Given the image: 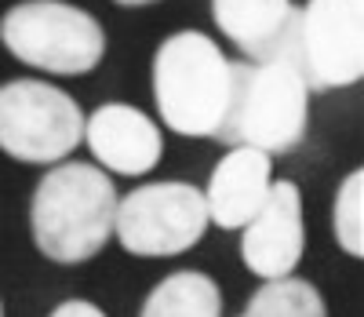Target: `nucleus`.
Returning a JSON list of instances; mask_svg holds the SVG:
<instances>
[{
    "instance_id": "nucleus-18",
    "label": "nucleus",
    "mask_w": 364,
    "mask_h": 317,
    "mask_svg": "<svg viewBox=\"0 0 364 317\" xmlns=\"http://www.w3.org/2000/svg\"><path fill=\"white\" fill-rule=\"evenodd\" d=\"M240 317H248V313H240Z\"/></svg>"
},
{
    "instance_id": "nucleus-1",
    "label": "nucleus",
    "mask_w": 364,
    "mask_h": 317,
    "mask_svg": "<svg viewBox=\"0 0 364 317\" xmlns=\"http://www.w3.org/2000/svg\"><path fill=\"white\" fill-rule=\"evenodd\" d=\"M117 201V186L99 165H51L29 197V234L37 251L58 266L91 263L113 237Z\"/></svg>"
},
{
    "instance_id": "nucleus-15",
    "label": "nucleus",
    "mask_w": 364,
    "mask_h": 317,
    "mask_svg": "<svg viewBox=\"0 0 364 317\" xmlns=\"http://www.w3.org/2000/svg\"><path fill=\"white\" fill-rule=\"evenodd\" d=\"M48 317H106V310L95 306L91 299H66V303H58Z\"/></svg>"
},
{
    "instance_id": "nucleus-3",
    "label": "nucleus",
    "mask_w": 364,
    "mask_h": 317,
    "mask_svg": "<svg viewBox=\"0 0 364 317\" xmlns=\"http://www.w3.org/2000/svg\"><path fill=\"white\" fill-rule=\"evenodd\" d=\"M310 88L288 62H233L230 113L215 142L291 153L310 128Z\"/></svg>"
},
{
    "instance_id": "nucleus-13",
    "label": "nucleus",
    "mask_w": 364,
    "mask_h": 317,
    "mask_svg": "<svg viewBox=\"0 0 364 317\" xmlns=\"http://www.w3.org/2000/svg\"><path fill=\"white\" fill-rule=\"evenodd\" d=\"M248 317H328V303L314 281L302 277H281L262 281L255 296L245 306Z\"/></svg>"
},
{
    "instance_id": "nucleus-2",
    "label": "nucleus",
    "mask_w": 364,
    "mask_h": 317,
    "mask_svg": "<svg viewBox=\"0 0 364 317\" xmlns=\"http://www.w3.org/2000/svg\"><path fill=\"white\" fill-rule=\"evenodd\" d=\"M233 95V62L200 29L161 41L154 55L157 113L175 135L219 139Z\"/></svg>"
},
{
    "instance_id": "nucleus-7",
    "label": "nucleus",
    "mask_w": 364,
    "mask_h": 317,
    "mask_svg": "<svg viewBox=\"0 0 364 317\" xmlns=\"http://www.w3.org/2000/svg\"><path fill=\"white\" fill-rule=\"evenodd\" d=\"M284 62L310 91L353 88L364 77V0H306Z\"/></svg>"
},
{
    "instance_id": "nucleus-16",
    "label": "nucleus",
    "mask_w": 364,
    "mask_h": 317,
    "mask_svg": "<svg viewBox=\"0 0 364 317\" xmlns=\"http://www.w3.org/2000/svg\"><path fill=\"white\" fill-rule=\"evenodd\" d=\"M120 8H146V4H157V0H113Z\"/></svg>"
},
{
    "instance_id": "nucleus-14",
    "label": "nucleus",
    "mask_w": 364,
    "mask_h": 317,
    "mask_svg": "<svg viewBox=\"0 0 364 317\" xmlns=\"http://www.w3.org/2000/svg\"><path fill=\"white\" fill-rule=\"evenodd\" d=\"M331 234H336V244L346 251L350 259L364 256V172L360 168H353L336 189V204H331Z\"/></svg>"
},
{
    "instance_id": "nucleus-9",
    "label": "nucleus",
    "mask_w": 364,
    "mask_h": 317,
    "mask_svg": "<svg viewBox=\"0 0 364 317\" xmlns=\"http://www.w3.org/2000/svg\"><path fill=\"white\" fill-rule=\"evenodd\" d=\"M84 146L95 165L113 175H146L161 165L164 135L154 120L132 103H102L84 117Z\"/></svg>"
},
{
    "instance_id": "nucleus-4",
    "label": "nucleus",
    "mask_w": 364,
    "mask_h": 317,
    "mask_svg": "<svg viewBox=\"0 0 364 317\" xmlns=\"http://www.w3.org/2000/svg\"><path fill=\"white\" fill-rule=\"evenodd\" d=\"M0 44L22 66L55 77H80L102 62L106 29L70 0H18L0 19Z\"/></svg>"
},
{
    "instance_id": "nucleus-12",
    "label": "nucleus",
    "mask_w": 364,
    "mask_h": 317,
    "mask_svg": "<svg viewBox=\"0 0 364 317\" xmlns=\"http://www.w3.org/2000/svg\"><path fill=\"white\" fill-rule=\"evenodd\" d=\"M139 317H223V292L200 270H175L149 289Z\"/></svg>"
},
{
    "instance_id": "nucleus-6",
    "label": "nucleus",
    "mask_w": 364,
    "mask_h": 317,
    "mask_svg": "<svg viewBox=\"0 0 364 317\" xmlns=\"http://www.w3.org/2000/svg\"><path fill=\"white\" fill-rule=\"evenodd\" d=\"M204 194L193 182H146L117 201L113 237L139 259H175L197 248L208 234Z\"/></svg>"
},
{
    "instance_id": "nucleus-5",
    "label": "nucleus",
    "mask_w": 364,
    "mask_h": 317,
    "mask_svg": "<svg viewBox=\"0 0 364 317\" xmlns=\"http://www.w3.org/2000/svg\"><path fill=\"white\" fill-rule=\"evenodd\" d=\"M84 142V110L70 91L18 77L0 84V150L18 165H58Z\"/></svg>"
},
{
    "instance_id": "nucleus-10",
    "label": "nucleus",
    "mask_w": 364,
    "mask_h": 317,
    "mask_svg": "<svg viewBox=\"0 0 364 317\" xmlns=\"http://www.w3.org/2000/svg\"><path fill=\"white\" fill-rule=\"evenodd\" d=\"M273 186V157L252 146H230L208 179L204 208L208 223L219 230H245V223L262 208Z\"/></svg>"
},
{
    "instance_id": "nucleus-8",
    "label": "nucleus",
    "mask_w": 364,
    "mask_h": 317,
    "mask_svg": "<svg viewBox=\"0 0 364 317\" xmlns=\"http://www.w3.org/2000/svg\"><path fill=\"white\" fill-rule=\"evenodd\" d=\"M306 251L302 223V189L291 179H273L262 208L240 230V259L259 281L291 277Z\"/></svg>"
},
{
    "instance_id": "nucleus-11",
    "label": "nucleus",
    "mask_w": 364,
    "mask_h": 317,
    "mask_svg": "<svg viewBox=\"0 0 364 317\" xmlns=\"http://www.w3.org/2000/svg\"><path fill=\"white\" fill-rule=\"evenodd\" d=\"M291 0H211V19L248 62H273L288 55L295 33Z\"/></svg>"
},
{
    "instance_id": "nucleus-17",
    "label": "nucleus",
    "mask_w": 364,
    "mask_h": 317,
    "mask_svg": "<svg viewBox=\"0 0 364 317\" xmlns=\"http://www.w3.org/2000/svg\"><path fill=\"white\" fill-rule=\"evenodd\" d=\"M0 317H4V303H0Z\"/></svg>"
}]
</instances>
